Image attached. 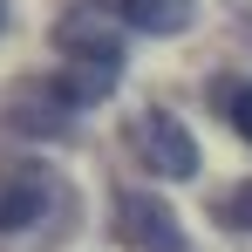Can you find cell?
Wrapping results in <instances>:
<instances>
[{"mask_svg":"<svg viewBox=\"0 0 252 252\" xmlns=\"http://www.w3.org/2000/svg\"><path fill=\"white\" fill-rule=\"evenodd\" d=\"M55 41H62V95L89 109V102H102L116 75H123V28H116V14H102L95 0H75L68 14H62V28H55Z\"/></svg>","mask_w":252,"mask_h":252,"instance_id":"6da1fadb","label":"cell"},{"mask_svg":"<svg viewBox=\"0 0 252 252\" xmlns=\"http://www.w3.org/2000/svg\"><path fill=\"white\" fill-rule=\"evenodd\" d=\"M129 143H136V157L157 177H198V143H191V129L177 123L170 109H143L136 129H129Z\"/></svg>","mask_w":252,"mask_h":252,"instance_id":"7a4b0ae2","label":"cell"},{"mask_svg":"<svg viewBox=\"0 0 252 252\" xmlns=\"http://www.w3.org/2000/svg\"><path fill=\"white\" fill-rule=\"evenodd\" d=\"M116 232H123V246H136V252H184V232H177L170 205L143 198V191H123V198H116Z\"/></svg>","mask_w":252,"mask_h":252,"instance_id":"3957f363","label":"cell"},{"mask_svg":"<svg viewBox=\"0 0 252 252\" xmlns=\"http://www.w3.org/2000/svg\"><path fill=\"white\" fill-rule=\"evenodd\" d=\"M48 198H55L48 170H34V164H7V170H0V232L41 225V218H48Z\"/></svg>","mask_w":252,"mask_h":252,"instance_id":"277c9868","label":"cell"},{"mask_svg":"<svg viewBox=\"0 0 252 252\" xmlns=\"http://www.w3.org/2000/svg\"><path fill=\"white\" fill-rule=\"evenodd\" d=\"M68 95H62V82H21L14 89V102H7V116L28 129V136H55V129L68 123Z\"/></svg>","mask_w":252,"mask_h":252,"instance_id":"5b68a950","label":"cell"},{"mask_svg":"<svg viewBox=\"0 0 252 252\" xmlns=\"http://www.w3.org/2000/svg\"><path fill=\"white\" fill-rule=\"evenodd\" d=\"M123 7L129 28H143V34H177V28H191V0H116Z\"/></svg>","mask_w":252,"mask_h":252,"instance_id":"8992f818","label":"cell"},{"mask_svg":"<svg viewBox=\"0 0 252 252\" xmlns=\"http://www.w3.org/2000/svg\"><path fill=\"white\" fill-rule=\"evenodd\" d=\"M225 116H232V129H239V136L252 143V82H246V89H232V102H225Z\"/></svg>","mask_w":252,"mask_h":252,"instance_id":"52a82bcc","label":"cell"},{"mask_svg":"<svg viewBox=\"0 0 252 252\" xmlns=\"http://www.w3.org/2000/svg\"><path fill=\"white\" fill-rule=\"evenodd\" d=\"M232 218H239V225H252V184L239 191V198H232Z\"/></svg>","mask_w":252,"mask_h":252,"instance_id":"ba28073f","label":"cell"},{"mask_svg":"<svg viewBox=\"0 0 252 252\" xmlns=\"http://www.w3.org/2000/svg\"><path fill=\"white\" fill-rule=\"evenodd\" d=\"M0 21H7V0H0Z\"/></svg>","mask_w":252,"mask_h":252,"instance_id":"9c48e42d","label":"cell"}]
</instances>
